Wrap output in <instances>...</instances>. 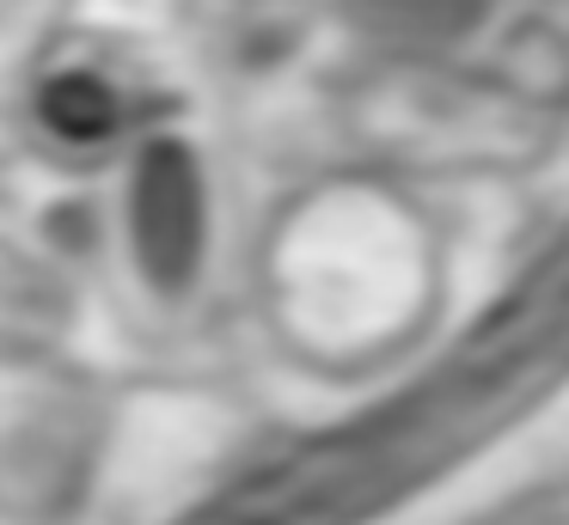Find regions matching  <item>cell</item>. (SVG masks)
<instances>
[{"label":"cell","mask_w":569,"mask_h":525,"mask_svg":"<svg viewBox=\"0 0 569 525\" xmlns=\"http://www.w3.org/2000/svg\"><path fill=\"white\" fill-rule=\"evenodd\" d=\"M136 251L153 287H184L202 251V178L178 141H153L136 171Z\"/></svg>","instance_id":"cell-1"},{"label":"cell","mask_w":569,"mask_h":525,"mask_svg":"<svg viewBox=\"0 0 569 525\" xmlns=\"http://www.w3.org/2000/svg\"><path fill=\"white\" fill-rule=\"evenodd\" d=\"M43 122H50L62 141H104L117 129V104L92 73H62V80L43 92Z\"/></svg>","instance_id":"cell-2"},{"label":"cell","mask_w":569,"mask_h":525,"mask_svg":"<svg viewBox=\"0 0 569 525\" xmlns=\"http://www.w3.org/2000/svg\"><path fill=\"white\" fill-rule=\"evenodd\" d=\"M478 7L483 0H356L361 19L392 37H447L478 19Z\"/></svg>","instance_id":"cell-3"}]
</instances>
